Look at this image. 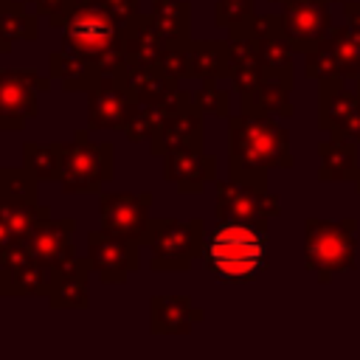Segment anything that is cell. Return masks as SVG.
Here are the masks:
<instances>
[{"label":"cell","instance_id":"6","mask_svg":"<svg viewBox=\"0 0 360 360\" xmlns=\"http://www.w3.org/2000/svg\"><path fill=\"white\" fill-rule=\"evenodd\" d=\"M149 200L152 194H104L101 197V231L118 239L143 242L149 219Z\"/></svg>","mask_w":360,"mask_h":360},{"label":"cell","instance_id":"7","mask_svg":"<svg viewBox=\"0 0 360 360\" xmlns=\"http://www.w3.org/2000/svg\"><path fill=\"white\" fill-rule=\"evenodd\" d=\"M138 245L141 242L118 239V236H110L107 231H93L87 236V259H90V267L98 273L101 281L121 284L138 267Z\"/></svg>","mask_w":360,"mask_h":360},{"label":"cell","instance_id":"2","mask_svg":"<svg viewBox=\"0 0 360 360\" xmlns=\"http://www.w3.org/2000/svg\"><path fill=\"white\" fill-rule=\"evenodd\" d=\"M112 174V146L90 143L84 132H76L73 143H59V180L70 194L98 191Z\"/></svg>","mask_w":360,"mask_h":360},{"label":"cell","instance_id":"4","mask_svg":"<svg viewBox=\"0 0 360 360\" xmlns=\"http://www.w3.org/2000/svg\"><path fill=\"white\" fill-rule=\"evenodd\" d=\"M202 222L152 219L143 242L152 248V270H188L191 259L202 253Z\"/></svg>","mask_w":360,"mask_h":360},{"label":"cell","instance_id":"24","mask_svg":"<svg viewBox=\"0 0 360 360\" xmlns=\"http://www.w3.org/2000/svg\"><path fill=\"white\" fill-rule=\"evenodd\" d=\"M0 290H3V287H0Z\"/></svg>","mask_w":360,"mask_h":360},{"label":"cell","instance_id":"15","mask_svg":"<svg viewBox=\"0 0 360 360\" xmlns=\"http://www.w3.org/2000/svg\"><path fill=\"white\" fill-rule=\"evenodd\" d=\"M200 318H202V312L191 309L188 298H180V295L152 298V332H160V335L188 332V326Z\"/></svg>","mask_w":360,"mask_h":360},{"label":"cell","instance_id":"23","mask_svg":"<svg viewBox=\"0 0 360 360\" xmlns=\"http://www.w3.org/2000/svg\"><path fill=\"white\" fill-rule=\"evenodd\" d=\"M14 242H17V239H14L11 228H8V225H6V219L0 217V253H3V250H6L8 245H14Z\"/></svg>","mask_w":360,"mask_h":360},{"label":"cell","instance_id":"12","mask_svg":"<svg viewBox=\"0 0 360 360\" xmlns=\"http://www.w3.org/2000/svg\"><path fill=\"white\" fill-rule=\"evenodd\" d=\"M45 219H48V217H45ZM45 219L31 231V236H28L25 242H28L34 259L51 270V267H56L59 262H65V259L73 256V250H70V236H73L76 222H73V219L45 222Z\"/></svg>","mask_w":360,"mask_h":360},{"label":"cell","instance_id":"16","mask_svg":"<svg viewBox=\"0 0 360 360\" xmlns=\"http://www.w3.org/2000/svg\"><path fill=\"white\" fill-rule=\"evenodd\" d=\"M51 70L53 76L62 79V84L68 90H79V87H93L98 79H101V65L96 59H87V56H79L73 51H62V53H53L51 56Z\"/></svg>","mask_w":360,"mask_h":360},{"label":"cell","instance_id":"22","mask_svg":"<svg viewBox=\"0 0 360 360\" xmlns=\"http://www.w3.org/2000/svg\"><path fill=\"white\" fill-rule=\"evenodd\" d=\"M197 104H200L197 110H211V112H222V110L228 107V98H225V96H219L217 90H211V87H208V90H202V93L197 96Z\"/></svg>","mask_w":360,"mask_h":360},{"label":"cell","instance_id":"11","mask_svg":"<svg viewBox=\"0 0 360 360\" xmlns=\"http://www.w3.org/2000/svg\"><path fill=\"white\" fill-rule=\"evenodd\" d=\"M87 273L90 259H65L56 267H51L48 278V298L51 307H84L87 304Z\"/></svg>","mask_w":360,"mask_h":360},{"label":"cell","instance_id":"20","mask_svg":"<svg viewBox=\"0 0 360 360\" xmlns=\"http://www.w3.org/2000/svg\"><path fill=\"white\" fill-rule=\"evenodd\" d=\"M25 166L37 180L59 177V143H25Z\"/></svg>","mask_w":360,"mask_h":360},{"label":"cell","instance_id":"5","mask_svg":"<svg viewBox=\"0 0 360 360\" xmlns=\"http://www.w3.org/2000/svg\"><path fill=\"white\" fill-rule=\"evenodd\" d=\"M48 278H51V270L34 259L28 242H22V245L14 242L0 253V287H3V292L42 295V292H48Z\"/></svg>","mask_w":360,"mask_h":360},{"label":"cell","instance_id":"9","mask_svg":"<svg viewBox=\"0 0 360 360\" xmlns=\"http://www.w3.org/2000/svg\"><path fill=\"white\" fill-rule=\"evenodd\" d=\"M284 146V132H278L273 124L259 118H236L233 121V163L245 160L248 166H267L273 155Z\"/></svg>","mask_w":360,"mask_h":360},{"label":"cell","instance_id":"1","mask_svg":"<svg viewBox=\"0 0 360 360\" xmlns=\"http://www.w3.org/2000/svg\"><path fill=\"white\" fill-rule=\"evenodd\" d=\"M208 270L219 281H250L262 273L267 259V236L253 222L222 219L202 242Z\"/></svg>","mask_w":360,"mask_h":360},{"label":"cell","instance_id":"19","mask_svg":"<svg viewBox=\"0 0 360 360\" xmlns=\"http://www.w3.org/2000/svg\"><path fill=\"white\" fill-rule=\"evenodd\" d=\"M20 37H28L34 39L37 37V28H34V20L14 3L3 0L0 3V42H11V39H20Z\"/></svg>","mask_w":360,"mask_h":360},{"label":"cell","instance_id":"17","mask_svg":"<svg viewBox=\"0 0 360 360\" xmlns=\"http://www.w3.org/2000/svg\"><path fill=\"white\" fill-rule=\"evenodd\" d=\"M219 219H236V222H256L262 217V202L259 197L236 183H222L219 186V205H217Z\"/></svg>","mask_w":360,"mask_h":360},{"label":"cell","instance_id":"18","mask_svg":"<svg viewBox=\"0 0 360 360\" xmlns=\"http://www.w3.org/2000/svg\"><path fill=\"white\" fill-rule=\"evenodd\" d=\"M152 22L158 25V31L163 34L166 42L186 39V31H188V6L186 3H177V0H155Z\"/></svg>","mask_w":360,"mask_h":360},{"label":"cell","instance_id":"21","mask_svg":"<svg viewBox=\"0 0 360 360\" xmlns=\"http://www.w3.org/2000/svg\"><path fill=\"white\" fill-rule=\"evenodd\" d=\"M34 180L28 169H0V200H37Z\"/></svg>","mask_w":360,"mask_h":360},{"label":"cell","instance_id":"25","mask_svg":"<svg viewBox=\"0 0 360 360\" xmlns=\"http://www.w3.org/2000/svg\"><path fill=\"white\" fill-rule=\"evenodd\" d=\"M0 3H3V0H0Z\"/></svg>","mask_w":360,"mask_h":360},{"label":"cell","instance_id":"8","mask_svg":"<svg viewBox=\"0 0 360 360\" xmlns=\"http://www.w3.org/2000/svg\"><path fill=\"white\" fill-rule=\"evenodd\" d=\"M135 98L124 79V73H101V79L90 87V127H124Z\"/></svg>","mask_w":360,"mask_h":360},{"label":"cell","instance_id":"10","mask_svg":"<svg viewBox=\"0 0 360 360\" xmlns=\"http://www.w3.org/2000/svg\"><path fill=\"white\" fill-rule=\"evenodd\" d=\"M48 87L45 79L34 73H6L0 70V127L17 129L37 110V90Z\"/></svg>","mask_w":360,"mask_h":360},{"label":"cell","instance_id":"13","mask_svg":"<svg viewBox=\"0 0 360 360\" xmlns=\"http://www.w3.org/2000/svg\"><path fill=\"white\" fill-rule=\"evenodd\" d=\"M163 172H166V180L177 183L180 191H200L205 180L211 177L214 163L205 155H200L197 146H180V149L166 152Z\"/></svg>","mask_w":360,"mask_h":360},{"label":"cell","instance_id":"3","mask_svg":"<svg viewBox=\"0 0 360 360\" xmlns=\"http://www.w3.org/2000/svg\"><path fill=\"white\" fill-rule=\"evenodd\" d=\"M65 22V51H73L79 56L98 62L107 51L124 42L118 20L96 3H79L76 8H70Z\"/></svg>","mask_w":360,"mask_h":360},{"label":"cell","instance_id":"14","mask_svg":"<svg viewBox=\"0 0 360 360\" xmlns=\"http://www.w3.org/2000/svg\"><path fill=\"white\" fill-rule=\"evenodd\" d=\"M200 110H180V112H169L166 121L158 127V132L152 135V149L155 152H172L180 146H197L200 149V132H202V121L197 115Z\"/></svg>","mask_w":360,"mask_h":360}]
</instances>
